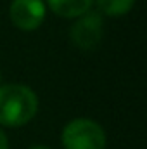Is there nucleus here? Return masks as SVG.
<instances>
[{
    "label": "nucleus",
    "instance_id": "obj_6",
    "mask_svg": "<svg viewBox=\"0 0 147 149\" xmlns=\"http://www.w3.org/2000/svg\"><path fill=\"white\" fill-rule=\"evenodd\" d=\"M137 0H94V3L97 5V12L101 16H107V17H121L126 16Z\"/></svg>",
    "mask_w": 147,
    "mask_h": 149
},
{
    "label": "nucleus",
    "instance_id": "obj_9",
    "mask_svg": "<svg viewBox=\"0 0 147 149\" xmlns=\"http://www.w3.org/2000/svg\"><path fill=\"white\" fill-rule=\"evenodd\" d=\"M0 83H2V71H0Z\"/></svg>",
    "mask_w": 147,
    "mask_h": 149
},
{
    "label": "nucleus",
    "instance_id": "obj_8",
    "mask_svg": "<svg viewBox=\"0 0 147 149\" xmlns=\"http://www.w3.org/2000/svg\"><path fill=\"white\" fill-rule=\"evenodd\" d=\"M30 149H52V148H49V146H43V144H35V146H31Z\"/></svg>",
    "mask_w": 147,
    "mask_h": 149
},
{
    "label": "nucleus",
    "instance_id": "obj_4",
    "mask_svg": "<svg viewBox=\"0 0 147 149\" xmlns=\"http://www.w3.org/2000/svg\"><path fill=\"white\" fill-rule=\"evenodd\" d=\"M47 5L43 0H12L9 5V17L17 30L35 31L45 19Z\"/></svg>",
    "mask_w": 147,
    "mask_h": 149
},
{
    "label": "nucleus",
    "instance_id": "obj_1",
    "mask_svg": "<svg viewBox=\"0 0 147 149\" xmlns=\"http://www.w3.org/2000/svg\"><path fill=\"white\" fill-rule=\"evenodd\" d=\"M38 106V95L28 85H0V127L19 128L28 125L37 116Z\"/></svg>",
    "mask_w": 147,
    "mask_h": 149
},
{
    "label": "nucleus",
    "instance_id": "obj_7",
    "mask_svg": "<svg viewBox=\"0 0 147 149\" xmlns=\"http://www.w3.org/2000/svg\"><path fill=\"white\" fill-rule=\"evenodd\" d=\"M0 149H9V139H7L5 132L2 130V127H0Z\"/></svg>",
    "mask_w": 147,
    "mask_h": 149
},
{
    "label": "nucleus",
    "instance_id": "obj_5",
    "mask_svg": "<svg viewBox=\"0 0 147 149\" xmlns=\"http://www.w3.org/2000/svg\"><path fill=\"white\" fill-rule=\"evenodd\" d=\"M49 9L64 19H76L85 12L92 10L94 0H45Z\"/></svg>",
    "mask_w": 147,
    "mask_h": 149
},
{
    "label": "nucleus",
    "instance_id": "obj_3",
    "mask_svg": "<svg viewBox=\"0 0 147 149\" xmlns=\"http://www.w3.org/2000/svg\"><path fill=\"white\" fill-rule=\"evenodd\" d=\"M69 38L81 50H92L101 43L102 38V16L95 10H88L83 16L76 17L71 30Z\"/></svg>",
    "mask_w": 147,
    "mask_h": 149
},
{
    "label": "nucleus",
    "instance_id": "obj_2",
    "mask_svg": "<svg viewBox=\"0 0 147 149\" xmlns=\"http://www.w3.org/2000/svg\"><path fill=\"white\" fill-rule=\"evenodd\" d=\"M64 149H106L107 135L101 123L90 118H74L61 132Z\"/></svg>",
    "mask_w": 147,
    "mask_h": 149
}]
</instances>
